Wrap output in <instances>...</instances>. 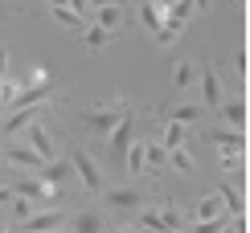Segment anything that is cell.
<instances>
[{"label":"cell","mask_w":250,"mask_h":233,"mask_svg":"<svg viewBox=\"0 0 250 233\" xmlns=\"http://www.w3.org/2000/svg\"><path fill=\"white\" fill-rule=\"evenodd\" d=\"M189 225V213L185 209H176L172 200H164V205H152V209H135V229H185Z\"/></svg>","instance_id":"cell-1"},{"label":"cell","mask_w":250,"mask_h":233,"mask_svg":"<svg viewBox=\"0 0 250 233\" xmlns=\"http://www.w3.org/2000/svg\"><path fill=\"white\" fill-rule=\"evenodd\" d=\"M70 168H74L78 184L86 188L90 196H99L103 188H107V180H103V168L95 164V155H90V152H82V147H70Z\"/></svg>","instance_id":"cell-2"},{"label":"cell","mask_w":250,"mask_h":233,"mask_svg":"<svg viewBox=\"0 0 250 233\" xmlns=\"http://www.w3.org/2000/svg\"><path fill=\"white\" fill-rule=\"evenodd\" d=\"M127 111V98H103V102H95V107H86V127L95 135H111V127L119 123V115Z\"/></svg>","instance_id":"cell-3"},{"label":"cell","mask_w":250,"mask_h":233,"mask_svg":"<svg viewBox=\"0 0 250 233\" xmlns=\"http://www.w3.org/2000/svg\"><path fill=\"white\" fill-rule=\"evenodd\" d=\"M156 119H172V123L197 127L205 119V107L201 102H160V107H156Z\"/></svg>","instance_id":"cell-4"},{"label":"cell","mask_w":250,"mask_h":233,"mask_svg":"<svg viewBox=\"0 0 250 233\" xmlns=\"http://www.w3.org/2000/svg\"><path fill=\"white\" fill-rule=\"evenodd\" d=\"M131 135H135V115H131V107L119 115V123L111 127V160L115 164H123V155H127V143H131Z\"/></svg>","instance_id":"cell-5"},{"label":"cell","mask_w":250,"mask_h":233,"mask_svg":"<svg viewBox=\"0 0 250 233\" xmlns=\"http://www.w3.org/2000/svg\"><path fill=\"white\" fill-rule=\"evenodd\" d=\"M37 119H45V102H33V107H13V115L0 123V131L13 139V135H21L29 123H37Z\"/></svg>","instance_id":"cell-6"},{"label":"cell","mask_w":250,"mask_h":233,"mask_svg":"<svg viewBox=\"0 0 250 233\" xmlns=\"http://www.w3.org/2000/svg\"><path fill=\"white\" fill-rule=\"evenodd\" d=\"M25 139H29V147L41 155V160H54L58 155V139L49 135V127H45V119H37V123H29L25 127Z\"/></svg>","instance_id":"cell-7"},{"label":"cell","mask_w":250,"mask_h":233,"mask_svg":"<svg viewBox=\"0 0 250 233\" xmlns=\"http://www.w3.org/2000/svg\"><path fill=\"white\" fill-rule=\"evenodd\" d=\"M103 193H107V188H103ZM107 205L115 209V213H135V209L144 205V193L135 184H119V188H111V193H107Z\"/></svg>","instance_id":"cell-8"},{"label":"cell","mask_w":250,"mask_h":233,"mask_svg":"<svg viewBox=\"0 0 250 233\" xmlns=\"http://www.w3.org/2000/svg\"><path fill=\"white\" fill-rule=\"evenodd\" d=\"M4 160L13 164V168H21V172H37V168L45 164L29 143H17V139H13V143H4Z\"/></svg>","instance_id":"cell-9"},{"label":"cell","mask_w":250,"mask_h":233,"mask_svg":"<svg viewBox=\"0 0 250 233\" xmlns=\"http://www.w3.org/2000/svg\"><path fill=\"white\" fill-rule=\"evenodd\" d=\"M217 196H222V205L230 209L234 217H246V184H238V180H217Z\"/></svg>","instance_id":"cell-10"},{"label":"cell","mask_w":250,"mask_h":233,"mask_svg":"<svg viewBox=\"0 0 250 233\" xmlns=\"http://www.w3.org/2000/svg\"><path fill=\"white\" fill-rule=\"evenodd\" d=\"M66 209H41V213H29L25 221H21V229H33V233H41V229H62V225H66Z\"/></svg>","instance_id":"cell-11"},{"label":"cell","mask_w":250,"mask_h":233,"mask_svg":"<svg viewBox=\"0 0 250 233\" xmlns=\"http://www.w3.org/2000/svg\"><path fill=\"white\" fill-rule=\"evenodd\" d=\"M66 229L95 233V229H111V221H107V213H99V209H78V213L66 217Z\"/></svg>","instance_id":"cell-12"},{"label":"cell","mask_w":250,"mask_h":233,"mask_svg":"<svg viewBox=\"0 0 250 233\" xmlns=\"http://www.w3.org/2000/svg\"><path fill=\"white\" fill-rule=\"evenodd\" d=\"M37 176L45 180L49 188H70V180H74V168H70L66 160H45L37 168Z\"/></svg>","instance_id":"cell-13"},{"label":"cell","mask_w":250,"mask_h":233,"mask_svg":"<svg viewBox=\"0 0 250 233\" xmlns=\"http://www.w3.org/2000/svg\"><path fill=\"white\" fill-rule=\"evenodd\" d=\"M217 102H222V78H217L213 66H205V70H201V107L213 111Z\"/></svg>","instance_id":"cell-14"},{"label":"cell","mask_w":250,"mask_h":233,"mask_svg":"<svg viewBox=\"0 0 250 233\" xmlns=\"http://www.w3.org/2000/svg\"><path fill=\"white\" fill-rule=\"evenodd\" d=\"M205 139H209L217 152H246V131H205Z\"/></svg>","instance_id":"cell-15"},{"label":"cell","mask_w":250,"mask_h":233,"mask_svg":"<svg viewBox=\"0 0 250 233\" xmlns=\"http://www.w3.org/2000/svg\"><path fill=\"white\" fill-rule=\"evenodd\" d=\"M213 111L222 115V119L230 123V127H238V131H246V98H222V102H217Z\"/></svg>","instance_id":"cell-16"},{"label":"cell","mask_w":250,"mask_h":233,"mask_svg":"<svg viewBox=\"0 0 250 233\" xmlns=\"http://www.w3.org/2000/svg\"><path fill=\"white\" fill-rule=\"evenodd\" d=\"M82 41H86V49H107L111 41H115V33L103 29L99 20H86V25H82Z\"/></svg>","instance_id":"cell-17"},{"label":"cell","mask_w":250,"mask_h":233,"mask_svg":"<svg viewBox=\"0 0 250 233\" xmlns=\"http://www.w3.org/2000/svg\"><path fill=\"white\" fill-rule=\"evenodd\" d=\"M135 13H140V25L148 29V33H156V29L164 25V4H156V0H140Z\"/></svg>","instance_id":"cell-18"},{"label":"cell","mask_w":250,"mask_h":233,"mask_svg":"<svg viewBox=\"0 0 250 233\" xmlns=\"http://www.w3.org/2000/svg\"><path fill=\"white\" fill-rule=\"evenodd\" d=\"M95 20L119 37V25H123V8H119V0H111V4H99V8H95Z\"/></svg>","instance_id":"cell-19"},{"label":"cell","mask_w":250,"mask_h":233,"mask_svg":"<svg viewBox=\"0 0 250 233\" xmlns=\"http://www.w3.org/2000/svg\"><path fill=\"white\" fill-rule=\"evenodd\" d=\"M193 82H197V61H189V58L172 61V86L176 90H189Z\"/></svg>","instance_id":"cell-20"},{"label":"cell","mask_w":250,"mask_h":233,"mask_svg":"<svg viewBox=\"0 0 250 233\" xmlns=\"http://www.w3.org/2000/svg\"><path fill=\"white\" fill-rule=\"evenodd\" d=\"M185 139H189V131H185V123L160 119V143H164V147H181Z\"/></svg>","instance_id":"cell-21"},{"label":"cell","mask_w":250,"mask_h":233,"mask_svg":"<svg viewBox=\"0 0 250 233\" xmlns=\"http://www.w3.org/2000/svg\"><path fill=\"white\" fill-rule=\"evenodd\" d=\"M168 164H172V172H181V176H193L197 172V164H193V155H189V147H168Z\"/></svg>","instance_id":"cell-22"},{"label":"cell","mask_w":250,"mask_h":233,"mask_svg":"<svg viewBox=\"0 0 250 233\" xmlns=\"http://www.w3.org/2000/svg\"><path fill=\"white\" fill-rule=\"evenodd\" d=\"M123 168L131 176H148V160H144V143H127V155H123Z\"/></svg>","instance_id":"cell-23"},{"label":"cell","mask_w":250,"mask_h":233,"mask_svg":"<svg viewBox=\"0 0 250 233\" xmlns=\"http://www.w3.org/2000/svg\"><path fill=\"white\" fill-rule=\"evenodd\" d=\"M144 160H148V172H160V168L168 164V147H164L160 139H156V143H144Z\"/></svg>","instance_id":"cell-24"},{"label":"cell","mask_w":250,"mask_h":233,"mask_svg":"<svg viewBox=\"0 0 250 233\" xmlns=\"http://www.w3.org/2000/svg\"><path fill=\"white\" fill-rule=\"evenodd\" d=\"M49 8H54V20H58V25H70V29H82V25H86V17L74 13L70 4H49Z\"/></svg>","instance_id":"cell-25"},{"label":"cell","mask_w":250,"mask_h":233,"mask_svg":"<svg viewBox=\"0 0 250 233\" xmlns=\"http://www.w3.org/2000/svg\"><path fill=\"white\" fill-rule=\"evenodd\" d=\"M176 37H181V29H172L168 20H164V25L156 29V45H176Z\"/></svg>","instance_id":"cell-26"},{"label":"cell","mask_w":250,"mask_h":233,"mask_svg":"<svg viewBox=\"0 0 250 233\" xmlns=\"http://www.w3.org/2000/svg\"><path fill=\"white\" fill-rule=\"evenodd\" d=\"M13 196H17V200H13V217H17V225H21V221L33 213V205H29V196H21V193H13Z\"/></svg>","instance_id":"cell-27"},{"label":"cell","mask_w":250,"mask_h":233,"mask_svg":"<svg viewBox=\"0 0 250 233\" xmlns=\"http://www.w3.org/2000/svg\"><path fill=\"white\" fill-rule=\"evenodd\" d=\"M234 74H238V78L246 82V54H242V49H238V54H234Z\"/></svg>","instance_id":"cell-28"},{"label":"cell","mask_w":250,"mask_h":233,"mask_svg":"<svg viewBox=\"0 0 250 233\" xmlns=\"http://www.w3.org/2000/svg\"><path fill=\"white\" fill-rule=\"evenodd\" d=\"M66 4H70V8H74V13H82V17H86V20H90V4H86V0H66Z\"/></svg>","instance_id":"cell-29"},{"label":"cell","mask_w":250,"mask_h":233,"mask_svg":"<svg viewBox=\"0 0 250 233\" xmlns=\"http://www.w3.org/2000/svg\"><path fill=\"white\" fill-rule=\"evenodd\" d=\"M213 8V0H193V13H209Z\"/></svg>","instance_id":"cell-30"},{"label":"cell","mask_w":250,"mask_h":233,"mask_svg":"<svg viewBox=\"0 0 250 233\" xmlns=\"http://www.w3.org/2000/svg\"><path fill=\"white\" fill-rule=\"evenodd\" d=\"M8 70V45H0V74Z\"/></svg>","instance_id":"cell-31"},{"label":"cell","mask_w":250,"mask_h":233,"mask_svg":"<svg viewBox=\"0 0 250 233\" xmlns=\"http://www.w3.org/2000/svg\"><path fill=\"white\" fill-rule=\"evenodd\" d=\"M4 200H13V188H0V205H4Z\"/></svg>","instance_id":"cell-32"},{"label":"cell","mask_w":250,"mask_h":233,"mask_svg":"<svg viewBox=\"0 0 250 233\" xmlns=\"http://www.w3.org/2000/svg\"><path fill=\"white\" fill-rule=\"evenodd\" d=\"M86 4H90V13H95V8H99V4H111V0H86Z\"/></svg>","instance_id":"cell-33"},{"label":"cell","mask_w":250,"mask_h":233,"mask_svg":"<svg viewBox=\"0 0 250 233\" xmlns=\"http://www.w3.org/2000/svg\"><path fill=\"white\" fill-rule=\"evenodd\" d=\"M230 4H234V8H242V4H246V0H230Z\"/></svg>","instance_id":"cell-34"},{"label":"cell","mask_w":250,"mask_h":233,"mask_svg":"<svg viewBox=\"0 0 250 233\" xmlns=\"http://www.w3.org/2000/svg\"><path fill=\"white\" fill-rule=\"evenodd\" d=\"M17 4H21V8H29V4H25V0H17Z\"/></svg>","instance_id":"cell-35"},{"label":"cell","mask_w":250,"mask_h":233,"mask_svg":"<svg viewBox=\"0 0 250 233\" xmlns=\"http://www.w3.org/2000/svg\"><path fill=\"white\" fill-rule=\"evenodd\" d=\"M0 78H4V74H0Z\"/></svg>","instance_id":"cell-36"}]
</instances>
